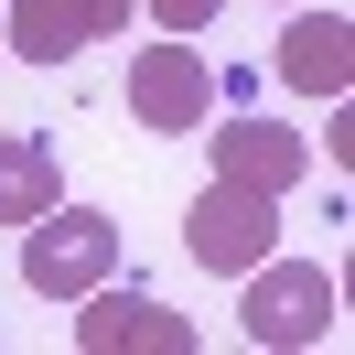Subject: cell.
I'll return each instance as SVG.
<instances>
[{
	"mask_svg": "<svg viewBox=\"0 0 355 355\" xmlns=\"http://www.w3.org/2000/svg\"><path fill=\"white\" fill-rule=\"evenodd\" d=\"M54 194H65V173H54V140L0 130V226H33Z\"/></svg>",
	"mask_w": 355,
	"mask_h": 355,
	"instance_id": "9",
	"label": "cell"
},
{
	"mask_svg": "<svg viewBox=\"0 0 355 355\" xmlns=\"http://www.w3.org/2000/svg\"><path fill=\"white\" fill-rule=\"evenodd\" d=\"M140 11H151L162 33H205V22H216V11H226V0H140Z\"/></svg>",
	"mask_w": 355,
	"mask_h": 355,
	"instance_id": "10",
	"label": "cell"
},
{
	"mask_svg": "<svg viewBox=\"0 0 355 355\" xmlns=\"http://www.w3.org/2000/svg\"><path fill=\"white\" fill-rule=\"evenodd\" d=\"M334 302H345V280L334 269H312V259H280L269 248L259 269H248V345H269V355H291V345H323L334 334Z\"/></svg>",
	"mask_w": 355,
	"mask_h": 355,
	"instance_id": "3",
	"label": "cell"
},
{
	"mask_svg": "<svg viewBox=\"0 0 355 355\" xmlns=\"http://www.w3.org/2000/svg\"><path fill=\"white\" fill-rule=\"evenodd\" d=\"M76 302H87L76 312V345L87 355H194V323H183L173 302H151V291H130L119 269L97 291H76Z\"/></svg>",
	"mask_w": 355,
	"mask_h": 355,
	"instance_id": "5",
	"label": "cell"
},
{
	"mask_svg": "<svg viewBox=\"0 0 355 355\" xmlns=\"http://www.w3.org/2000/svg\"><path fill=\"white\" fill-rule=\"evenodd\" d=\"M269 65H280L291 97H345V87H355V22H345V11H302V22L280 33Z\"/></svg>",
	"mask_w": 355,
	"mask_h": 355,
	"instance_id": "7",
	"label": "cell"
},
{
	"mask_svg": "<svg viewBox=\"0 0 355 355\" xmlns=\"http://www.w3.org/2000/svg\"><path fill=\"white\" fill-rule=\"evenodd\" d=\"M130 119L162 130V140H183V130L216 119V65L194 54V33H162V44L130 54Z\"/></svg>",
	"mask_w": 355,
	"mask_h": 355,
	"instance_id": "4",
	"label": "cell"
},
{
	"mask_svg": "<svg viewBox=\"0 0 355 355\" xmlns=\"http://www.w3.org/2000/svg\"><path fill=\"white\" fill-rule=\"evenodd\" d=\"M108 269H119V216H97V205L54 194L44 216L22 226V291L33 302H76V291H97Z\"/></svg>",
	"mask_w": 355,
	"mask_h": 355,
	"instance_id": "1",
	"label": "cell"
},
{
	"mask_svg": "<svg viewBox=\"0 0 355 355\" xmlns=\"http://www.w3.org/2000/svg\"><path fill=\"white\" fill-rule=\"evenodd\" d=\"M205 151H216V173H226V183H259V194H291V183L312 173V140H291L280 119H226Z\"/></svg>",
	"mask_w": 355,
	"mask_h": 355,
	"instance_id": "8",
	"label": "cell"
},
{
	"mask_svg": "<svg viewBox=\"0 0 355 355\" xmlns=\"http://www.w3.org/2000/svg\"><path fill=\"white\" fill-rule=\"evenodd\" d=\"M140 22V0H0V44L22 65H76L87 44Z\"/></svg>",
	"mask_w": 355,
	"mask_h": 355,
	"instance_id": "6",
	"label": "cell"
},
{
	"mask_svg": "<svg viewBox=\"0 0 355 355\" xmlns=\"http://www.w3.org/2000/svg\"><path fill=\"white\" fill-rule=\"evenodd\" d=\"M280 248V194H259V183H205L194 205H183V259L216 269V280H248V269Z\"/></svg>",
	"mask_w": 355,
	"mask_h": 355,
	"instance_id": "2",
	"label": "cell"
}]
</instances>
